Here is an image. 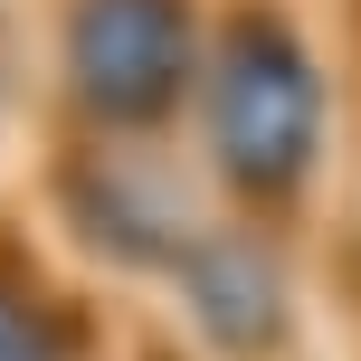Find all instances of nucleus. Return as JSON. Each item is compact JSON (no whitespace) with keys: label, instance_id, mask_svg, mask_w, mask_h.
<instances>
[{"label":"nucleus","instance_id":"obj_4","mask_svg":"<svg viewBox=\"0 0 361 361\" xmlns=\"http://www.w3.org/2000/svg\"><path fill=\"white\" fill-rule=\"evenodd\" d=\"M171 286H180V305H190L200 343L228 352V361H267L295 333V267H286V247H276V228H257V219L219 209L209 228H200V247L180 257Z\"/></svg>","mask_w":361,"mask_h":361},{"label":"nucleus","instance_id":"obj_3","mask_svg":"<svg viewBox=\"0 0 361 361\" xmlns=\"http://www.w3.org/2000/svg\"><path fill=\"white\" fill-rule=\"evenodd\" d=\"M209 180L180 162L171 143H124V133H67L57 152V219L86 257L124 276H180V257L200 247V228L219 219V200H200Z\"/></svg>","mask_w":361,"mask_h":361},{"label":"nucleus","instance_id":"obj_2","mask_svg":"<svg viewBox=\"0 0 361 361\" xmlns=\"http://www.w3.org/2000/svg\"><path fill=\"white\" fill-rule=\"evenodd\" d=\"M219 0H57L48 76L67 133H124V143H171L190 114L200 57H209Z\"/></svg>","mask_w":361,"mask_h":361},{"label":"nucleus","instance_id":"obj_1","mask_svg":"<svg viewBox=\"0 0 361 361\" xmlns=\"http://www.w3.org/2000/svg\"><path fill=\"white\" fill-rule=\"evenodd\" d=\"M180 133L228 219H257V228L305 219L343 143V76L324 29L295 0H219Z\"/></svg>","mask_w":361,"mask_h":361},{"label":"nucleus","instance_id":"obj_5","mask_svg":"<svg viewBox=\"0 0 361 361\" xmlns=\"http://www.w3.org/2000/svg\"><path fill=\"white\" fill-rule=\"evenodd\" d=\"M76 314L29 276H0V361H67Z\"/></svg>","mask_w":361,"mask_h":361}]
</instances>
